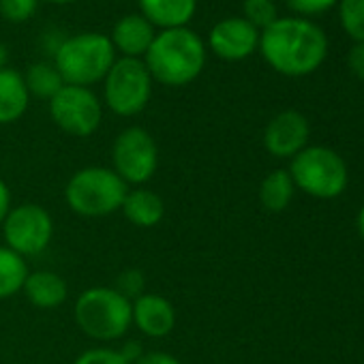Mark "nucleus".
<instances>
[{"label":"nucleus","instance_id":"nucleus-1","mask_svg":"<svg viewBox=\"0 0 364 364\" xmlns=\"http://www.w3.org/2000/svg\"><path fill=\"white\" fill-rule=\"evenodd\" d=\"M257 50L277 73L302 77L317 71L326 60L328 37L306 18H279L259 33Z\"/></svg>","mask_w":364,"mask_h":364},{"label":"nucleus","instance_id":"nucleus-2","mask_svg":"<svg viewBox=\"0 0 364 364\" xmlns=\"http://www.w3.org/2000/svg\"><path fill=\"white\" fill-rule=\"evenodd\" d=\"M141 60L156 84L182 88L202 75L206 67V43L187 26L156 31V37Z\"/></svg>","mask_w":364,"mask_h":364},{"label":"nucleus","instance_id":"nucleus-3","mask_svg":"<svg viewBox=\"0 0 364 364\" xmlns=\"http://www.w3.org/2000/svg\"><path fill=\"white\" fill-rule=\"evenodd\" d=\"M73 317L82 334L101 345L120 341L133 326L131 300L112 285L84 289L73 304Z\"/></svg>","mask_w":364,"mask_h":364},{"label":"nucleus","instance_id":"nucleus-4","mask_svg":"<svg viewBox=\"0 0 364 364\" xmlns=\"http://www.w3.org/2000/svg\"><path fill=\"white\" fill-rule=\"evenodd\" d=\"M129 187L105 165H88L71 173L65 185L67 208L84 219H103L122 208Z\"/></svg>","mask_w":364,"mask_h":364},{"label":"nucleus","instance_id":"nucleus-5","mask_svg":"<svg viewBox=\"0 0 364 364\" xmlns=\"http://www.w3.org/2000/svg\"><path fill=\"white\" fill-rule=\"evenodd\" d=\"M116 63V50L107 35L80 33L65 39L54 54V67L69 86L90 88L105 80Z\"/></svg>","mask_w":364,"mask_h":364},{"label":"nucleus","instance_id":"nucleus-6","mask_svg":"<svg viewBox=\"0 0 364 364\" xmlns=\"http://www.w3.org/2000/svg\"><path fill=\"white\" fill-rule=\"evenodd\" d=\"M154 80L141 58H116L103 80V103L120 116L133 118L141 114L152 97Z\"/></svg>","mask_w":364,"mask_h":364},{"label":"nucleus","instance_id":"nucleus-7","mask_svg":"<svg viewBox=\"0 0 364 364\" xmlns=\"http://www.w3.org/2000/svg\"><path fill=\"white\" fill-rule=\"evenodd\" d=\"M289 176L294 185L317 200H332L347 187L345 161L330 148L311 146L291 159Z\"/></svg>","mask_w":364,"mask_h":364},{"label":"nucleus","instance_id":"nucleus-8","mask_svg":"<svg viewBox=\"0 0 364 364\" xmlns=\"http://www.w3.org/2000/svg\"><path fill=\"white\" fill-rule=\"evenodd\" d=\"M112 169L127 187H146L159 169V146L144 127L122 129L112 144Z\"/></svg>","mask_w":364,"mask_h":364},{"label":"nucleus","instance_id":"nucleus-9","mask_svg":"<svg viewBox=\"0 0 364 364\" xmlns=\"http://www.w3.org/2000/svg\"><path fill=\"white\" fill-rule=\"evenodd\" d=\"M0 232H3L5 247L28 259L50 249L56 228H54V217L46 206L35 202H24L9 210Z\"/></svg>","mask_w":364,"mask_h":364},{"label":"nucleus","instance_id":"nucleus-10","mask_svg":"<svg viewBox=\"0 0 364 364\" xmlns=\"http://www.w3.org/2000/svg\"><path fill=\"white\" fill-rule=\"evenodd\" d=\"M52 122L71 137H90L103 120V103L92 88L65 84L50 101Z\"/></svg>","mask_w":364,"mask_h":364},{"label":"nucleus","instance_id":"nucleus-11","mask_svg":"<svg viewBox=\"0 0 364 364\" xmlns=\"http://www.w3.org/2000/svg\"><path fill=\"white\" fill-rule=\"evenodd\" d=\"M208 48L221 60L238 63L249 58L259 48V31L245 18H228L213 26Z\"/></svg>","mask_w":364,"mask_h":364},{"label":"nucleus","instance_id":"nucleus-12","mask_svg":"<svg viewBox=\"0 0 364 364\" xmlns=\"http://www.w3.org/2000/svg\"><path fill=\"white\" fill-rule=\"evenodd\" d=\"M306 141L309 122L296 109L277 114L264 131V146L277 159H294L300 150L306 148Z\"/></svg>","mask_w":364,"mask_h":364},{"label":"nucleus","instance_id":"nucleus-13","mask_svg":"<svg viewBox=\"0 0 364 364\" xmlns=\"http://www.w3.org/2000/svg\"><path fill=\"white\" fill-rule=\"evenodd\" d=\"M133 326L148 338H165L173 332L178 315L169 298L154 291H144L131 300Z\"/></svg>","mask_w":364,"mask_h":364},{"label":"nucleus","instance_id":"nucleus-14","mask_svg":"<svg viewBox=\"0 0 364 364\" xmlns=\"http://www.w3.org/2000/svg\"><path fill=\"white\" fill-rule=\"evenodd\" d=\"M154 37L156 28L141 14H131L114 24L109 41L122 58H144Z\"/></svg>","mask_w":364,"mask_h":364},{"label":"nucleus","instance_id":"nucleus-15","mask_svg":"<svg viewBox=\"0 0 364 364\" xmlns=\"http://www.w3.org/2000/svg\"><path fill=\"white\" fill-rule=\"evenodd\" d=\"M26 300L41 311H54L69 298L67 281L54 270H31L22 287Z\"/></svg>","mask_w":364,"mask_h":364},{"label":"nucleus","instance_id":"nucleus-16","mask_svg":"<svg viewBox=\"0 0 364 364\" xmlns=\"http://www.w3.org/2000/svg\"><path fill=\"white\" fill-rule=\"evenodd\" d=\"M120 213L133 228L152 230L165 217V202L148 187H129Z\"/></svg>","mask_w":364,"mask_h":364},{"label":"nucleus","instance_id":"nucleus-17","mask_svg":"<svg viewBox=\"0 0 364 364\" xmlns=\"http://www.w3.org/2000/svg\"><path fill=\"white\" fill-rule=\"evenodd\" d=\"M141 16L159 31L185 28L198 11V0H137Z\"/></svg>","mask_w":364,"mask_h":364},{"label":"nucleus","instance_id":"nucleus-18","mask_svg":"<svg viewBox=\"0 0 364 364\" xmlns=\"http://www.w3.org/2000/svg\"><path fill=\"white\" fill-rule=\"evenodd\" d=\"M31 105L24 75L11 67L0 69V127L18 122Z\"/></svg>","mask_w":364,"mask_h":364},{"label":"nucleus","instance_id":"nucleus-19","mask_svg":"<svg viewBox=\"0 0 364 364\" xmlns=\"http://www.w3.org/2000/svg\"><path fill=\"white\" fill-rule=\"evenodd\" d=\"M296 185L285 169L270 171L259 185V202L268 213H283L294 200Z\"/></svg>","mask_w":364,"mask_h":364},{"label":"nucleus","instance_id":"nucleus-20","mask_svg":"<svg viewBox=\"0 0 364 364\" xmlns=\"http://www.w3.org/2000/svg\"><path fill=\"white\" fill-rule=\"evenodd\" d=\"M31 268L22 255L0 245V302L18 296L26 283Z\"/></svg>","mask_w":364,"mask_h":364},{"label":"nucleus","instance_id":"nucleus-21","mask_svg":"<svg viewBox=\"0 0 364 364\" xmlns=\"http://www.w3.org/2000/svg\"><path fill=\"white\" fill-rule=\"evenodd\" d=\"M24 82H26L31 99L37 97L41 101H50L65 86L58 69L54 65H50V63H35V65H31L28 71L24 73Z\"/></svg>","mask_w":364,"mask_h":364},{"label":"nucleus","instance_id":"nucleus-22","mask_svg":"<svg viewBox=\"0 0 364 364\" xmlns=\"http://www.w3.org/2000/svg\"><path fill=\"white\" fill-rule=\"evenodd\" d=\"M338 20L355 43H364V0H338Z\"/></svg>","mask_w":364,"mask_h":364},{"label":"nucleus","instance_id":"nucleus-23","mask_svg":"<svg viewBox=\"0 0 364 364\" xmlns=\"http://www.w3.org/2000/svg\"><path fill=\"white\" fill-rule=\"evenodd\" d=\"M242 18L255 26L257 31L268 28L272 22L279 20L274 0H245L242 3Z\"/></svg>","mask_w":364,"mask_h":364},{"label":"nucleus","instance_id":"nucleus-24","mask_svg":"<svg viewBox=\"0 0 364 364\" xmlns=\"http://www.w3.org/2000/svg\"><path fill=\"white\" fill-rule=\"evenodd\" d=\"M73 364H131L118 347H109V345H97V347H88L84 349Z\"/></svg>","mask_w":364,"mask_h":364},{"label":"nucleus","instance_id":"nucleus-25","mask_svg":"<svg viewBox=\"0 0 364 364\" xmlns=\"http://www.w3.org/2000/svg\"><path fill=\"white\" fill-rule=\"evenodd\" d=\"M112 287L118 289L124 298L135 300L137 296H141L146 291V277L137 268H127L116 277V283Z\"/></svg>","mask_w":364,"mask_h":364},{"label":"nucleus","instance_id":"nucleus-26","mask_svg":"<svg viewBox=\"0 0 364 364\" xmlns=\"http://www.w3.org/2000/svg\"><path fill=\"white\" fill-rule=\"evenodd\" d=\"M37 3L39 0H0V16L14 24L28 22L37 11Z\"/></svg>","mask_w":364,"mask_h":364},{"label":"nucleus","instance_id":"nucleus-27","mask_svg":"<svg viewBox=\"0 0 364 364\" xmlns=\"http://www.w3.org/2000/svg\"><path fill=\"white\" fill-rule=\"evenodd\" d=\"M285 5L294 14H298V18H311L330 11L338 5V0H285Z\"/></svg>","mask_w":364,"mask_h":364},{"label":"nucleus","instance_id":"nucleus-28","mask_svg":"<svg viewBox=\"0 0 364 364\" xmlns=\"http://www.w3.org/2000/svg\"><path fill=\"white\" fill-rule=\"evenodd\" d=\"M347 67L349 71L364 82V43H355L347 54Z\"/></svg>","mask_w":364,"mask_h":364},{"label":"nucleus","instance_id":"nucleus-29","mask_svg":"<svg viewBox=\"0 0 364 364\" xmlns=\"http://www.w3.org/2000/svg\"><path fill=\"white\" fill-rule=\"evenodd\" d=\"M133 364H182V362H180V358H176L173 353L152 349V351H144Z\"/></svg>","mask_w":364,"mask_h":364},{"label":"nucleus","instance_id":"nucleus-30","mask_svg":"<svg viewBox=\"0 0 364 364\" xmlns=\"http://www.w3.org/2000/svg\"><path fill=\"white\" fill-rule=\"evenodd\" d=\"M14 208V198H11V189L7 182L0 178V228H3L9 210Z\"/></svg>","mask_w":364,"mask_h":364},{"label":"nucleus","instance_id":"nucleus-31","mask_svg":"<svg viewBox=\"0 0 364 364\" xmlns=\"http://www.w3.org/2000/svg\"><path fill=\"white\" fill-rule=\"evenodd\" d=\"M118 349H120V353H122L131 364L144 353V347H141V343H137V341H127V343H122Z\"/></svg>","mask_w":364,"mask_h":364},{"label":"nucleus","instance_id":"nucleus-32","mask_svg":"<svg viewBox=\"0 0 364 364\" xmlns=\"http://www.w3.org/2000/svg\"><path fill=\"white\" fill-rule=\"evenodd\" d=\"M7 63H9V50L5 43H0V69H5Z\"/></svg>","mask_w":364,"mask_h":364},{"label":"nucleus","instance_id":"nucleus-33","mask_svg":"<svg viewBox=\"0 0 364 364\" xmlns=\"http://www.w3.org/2000/svg\"><path fill=\"white\" fill-rule=\"evenodd\" d=\"M358 230H360V236H362V240H364V206H362V210H360V215H358Z\"/></svg>","mask_w":364,"mask_h":364},{"label":"nucleus","instance_id":"nucleus-34","mask_svg":"<svg viewBox=\"0 0 364 364\" xmlns=\"http://www.w3.org/2000/svg\"><path fill=\"white\" fill-rule=\"evenodd\" d=\"M46 3H52V5H71V3H77V0H46Z\"/></svg>","mask_w":364,"mask_h":364}]
</instances>
